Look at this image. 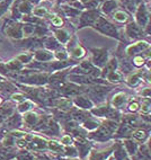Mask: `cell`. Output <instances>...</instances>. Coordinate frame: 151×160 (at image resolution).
Returning <instances> with one entry per match:
<instances>
[{
    "label": "cell",
    "mask_w": 151,
    "mask_h": 160,
    "mask_svg": "<svg viewBox=\"0 0 151 160\" xmlns=\"http://www.w3.org/2000/svg\"><path fill=\"white\" fill-rule=\"evenodd\" d=\"M79 1H80V2H81V3H83V5H86V3L88 2L89 0H79Z\"/></svg>",
    "instance_id": "55"
},
{
    "label": "cell",
    "mask_w": 151,
    "mask_h": 160,
    "mask_svg": "<svg viewBox=\"0 0 151 160\" xmlns=\"http://www.w3.org/2000/svg\"><path fill=\"white\" fill-rule=\"evenodd\" d=\"M33 12V15L36 16V17H43V16H45L48 14V9L45 7H36L34 10H32Z\"/></svg>",
    "instance_id": "49"
},
{
    "label": "cell",
    "mask_w": 151,
    "mask_h": 160,
    "mask_svg": "<svg viewBox=\"0 0 151 160\" xmlns=\"http://www.w3.org/2000/svg\"><path fill=\"white\" fill-rule=\"evenodd\" d=\"M63 12L67 15V17H77L79 16L80 10L79 9H76L73 7H69V6H63Z\"/></svg>",
    "instance_id": "42"
},
{
    "label": "cell",
    "mask_w": 151,
    "mask_h": 160,
    "mask_svg": "<svg viewBox=\"0 0 151 160\" xmlns=\"http://www.w3.org/2000/svg\"><path fill=\"white\" fill-rule=\"evenodd\" d=\"M48 151L51 152L54 157H64V146L57 140H48Z\"/></svg>",
    "instance_id": "21"
},
{
    "label": "cell",
    "mask_w": 151,
    "mask_h": 160,
    "mask_svg": "<svg viewBox=\"0 0 151 160\" xmlns=\"http://www.w3.org/2000/svg\"><path fill=\"white\" fill-rule=\"evenodd\" d=\"M59 160H81L79 158H66V157H62V158H59Z\"/></svg>",
    "instance_id": "53"
},
{
    "label": "cell",
    "mask_w": 151,
    "mask_h": 160,
    "mask_svg": "<svg viewBox=\"0 0 151 160\" xmlns=\"http://www.w3.org/2000/svg\"><path fill=\"white\" fill-rule=\"evenodd\" d=\"M15 159H17V160H35L34 154L32 153L31 151H28V150H26V149L18 150Z\"/></svg>",
    "instance_id": "38"
},
{
    "label": "cell",
    "mask_w": 151,
    "mask_h": 160,
    "mask_svg": "<svg viewBox=\"0 0 151 160\" xmlns=\"http://www.w3.org/2000/svg\"><path fill=\"white\" fill-rule=\"evenodd\" d=\"M91 27L94 29H96L100 34L113 37V38H116V40H121L120 33H118L117 28L115 27V25H113L111 22H108L106 18L102 17V16H99V17L97 18L96 22H95L94 25L91 26Z\"/></svg>",
    "instance_id": "4"
},
{
    "label": "cell",
    "mask_w": 151,
    "mask_h": 160,
    "mask_svg": "<svg viewBox=\"0 0 151 160\" xmlns=\"http://www.w3.org/2000/svg\"><path fill=\"white\" fill-rule=\"evenodd\" d=\"M123 147L125 149V151L128 152V157H132L135 152H137L138 148H139V144H138L135 141L132 139V138H126V139H122Z\"/></svg>",
    "instance_id": "27"
},
{
    "label": "cell",
    "mask_w": 151,
    "mask_h": 160,
    "mask_svg": "<svg viewBox=\"0 0 151 160\" xmlns=\"http://www.w3.org/2000/svg\"><path fill=\"white\" fill-rule=\"evenodd\" d=\"M117 66H118L117 59L116 58H112L111 60H108L107 62H106V64L103 67V69L100 70V78L106 79V77H107L112 71L117 70Z\"/></svg>",
    "instance_id": "26"
},
{
    "label": "cell",
    "mask_w": 151,
    "mask_h": 160,
    "mask_svg": "<svg viewBox=\"0 0 151 160\" xmlns=\"http://www.w3.org/2000/svg\"><path fill=\"white\" fill-rule=\"evenodd\" d=\"M112 152H113V146L108 147L105 150H96L93 148L87 156L88 157L87 160H106L109 156H112Z\"/></svg>",
    "instance_id": "19"
},
{
    "label": "cell",
    "mask_w": 151,
    "mask_h": 160,
    "mask_svg": "<svg viewBox=\"0 0 151 160\" xmlns=\"http://www.w3.org/2000/svg\"><path fill=\"white\" fill-rule=\"evenodd\" d=\"M70 1H73V0H70Z\"/></svg>",
    "instance_id": "59"
},
{
    "label": "cell",
    "mask_w": 151,
    "mask_h": 160,
    "mask_svg": "<svg viewBox=\"0 0 151 160\" xmlns=\"http://www.w3.org/2000/svg\"><path fill=\"white\" fill-rule=\"evenodd\" d=\"M99 16L100 15L97 9H88V10L83 12V14L80 15L79 26H78V28L81 29V28H83V27H87V26H90L91 27Z\"/></svg>",
    "instance_id": "12"
},
{
    "label": "cell",
    "mask_w": 151,
    "mask_h": 160,
    "mask_svg": "<svg viewBox=\"0 0 151 160\" xmlns=\"http://www.w3.org/2000/svg\"><path fill=\"white\" fill-rule=\"evenodd\" d=\"M10 98H12L13 102H15V103H22L23 100H25L26 98H27V96H26L24 92H15L14 94L10 95Z\"/></svg>",
    "instance_id": "46"
},
{
    "label": "cell",
    "mask_w": 151,
    "mask_h": 160,
    "mask_svg": "<svg viewBox=\"0 0 151 160\" xmlns=\"http://www.w3.org/2000/svg\"><path fill=\"white\" fill-rule=\"evenodd\" d=\"M3 31L14 40H22L24 37L23 24L16 23V20L13 19V18L12 19H6V22L3 24Z\"/></svg>",
    "instance_id": "9"
},
{
    "label": "cell",
    "mask_w": 151,
    "mask_h": 160,
    "mask_svg": "<svg viewBox=\"0 0 151 160\" xmlns=\"http://www.w3.org/2000/svg\"><path fill=\"white\" fill-rule=\"evenodd\" d=\"M27 141L26 150L31 152H46L48 151V140L45 138L41 137L38 134H31L27 133L25 135Z\"/></svg>",
    "instance_id": "6"
},
{
    "label": "cell",
    "mask_w": 151,
    "mask_h": 160,
    "mask_svg": "<svg viewBox=\"0 0 151 160\" xmlns=\"http://www.w3.org/2000/svg\"><path fill=\"white\" fill-rule=\"evenodd\" d=\"M124 160H132V159H131V158H130V157H126V158H125V159H124Z\"/></svg>",
    "instance_id": "58"
},
{
    "label": "cell",
    "mask_w": 151,
    "mask_h": 160,
    "mask_svg": "<svg viewBox=\"0 0 151 160\" xmlns=\"http://www.w3.org/2000/svg\"><path fill=\"white\" fill-rule=\"evenodd\" d=\"M131 138L138 144H142V143L147 142L150 139V126H142V128L134 129Z\"/></svg>",
    "instance_id": "15"
},
{
    "label": "cell",
    "mask_w": 151,
    "mask_h": 160,
    "mask_svg": "<svg viewBox=\"0 0 151 160\" xmlns=\"http://www.w3.org/2000/svg\"><path fill=\"white\" fill-rule=\"evenodd\" d=\"M3 126L0 128L3 131H14V130H22L23 126V115L18 113L17 111L15 112L14 114L10 115L8 118L3 121Z\"/></svg>",
    "instance_id": "10"
},
{
    "label": "cell",
    "mask_w": 151,
    "mask_h": 160,
    "mask_svg": "<svg viewBox=\"0 0 151 160\" xmlns=\"http://www.w3.org/2000/svg\"><path fill=\"white\" fill-rule=\"evenodd\" d=\"M43 45L48 51H57V50H60L61 48V44L58 42L55 37H45L43 40Z\"/></svg>",
    "instance_id": "32"
},
{
    "label": "cell",
    "mask_w": 151,
    "mask_h": 160,
    "mask_svg": "<svg viewBox=\"0 0 151 160\" xmlns=\"http://www.w3.org/2000/svg\"><path fill=\"white\" fill-rule=\"evenodd\" d=\"M3 103V97H1V96H0V105H1V104Z\"/></svg>",
    "instance_id": "56"
},
{
    "label": "cell",
    "mask_w": 151,
    "mask_h": 160,
    "mask_svg": "<svg viewBox=\"0 0 151 160\" xmlns=\"http://www.w3.org/2000/svg\"><path fill=\"white\" fill-rule=\"evenodd\" d=\"M34 58V53H24V54H19L18 57H16L18 61L20 63H23L24 66L28 64L29 62H32V59Z\"/></svg>",
    "instance_id": "41"
},
{
    "label": "cell",
    "mask_w": 151,
    "mask_h": 160,
    "mask_svg": "<svg viewBox=\"0 0 151 160\" xmlns=\"http://www.w3.org/2000/svg\"><path fill=\"white\" fill-rule=\"evenodd\" d=\"M135 23L141 27L145 28L149 23V12L145 3L140 2L135 9Z\"/></svg>",
    "instance_id": "13"
},
{
    "label": "cell",
    "mask_w": 151,
    "mask_h": 160,
    "mask_svg": "<svg viewBox=\"0 0 151 160\" xmlns=\"http://www.w3.org/2000/svg\"><path fill=\"white\" fill-rule=\"evenodd\" d=\"M140 109V102L139 100H131L130 103H128V113H133V114H135V113H138Z\"/></svg>",
    "instance_id": "45"
},
{
    "label": "cell",
    "mask_w": 151,
    "mask_h": 160,
    "mask_svg": "<svg viewBox=\"0 0 151 160\" xmlns=\"http://www.w3.org/2000/svg\"><path fill=\"white\" fill-rule=\"evenodd\" d=\"M0 42H1V40H0Z\"/></svg>",
    "instance_id": "60"
},
{
    "label": "cell",
    "mask_w": 151,
    "mask_h": 160,
    "mask_svg": "<svg viewBox=\"0 0 151 160\" xmlns=\"http://www.w3.org/2000/svg\"><path fill=\"white\" fill-rule=\"evenodd\" d=\"M113 18L118 23H125L128 19V15L124 10H115L113 12Z\"/></svg>",
    "instance_id": "39"
},
{
    "label": "cell",
    "mask_w": 151,
    "mask_h": 160,
    "mask_svg": "<svg viewBox=\"0 0 151 160\" xmlns=\"http://www.w3.org/2000/svg\"><path fill=\"white\" fill-rule=\"evenodd\" d=\"M53 55L58 61H66L69 59V54L64 50H57V52Z\"/></svg>",
    "instance_id": "47"
},
{
    "label": "cell",
    "mask_w": 151,
    "mask_h": 160,
    "mask_svg": "<svg viewBox=\"0 0 151 160\" xmlns=\"http://www.w3.org/2000/svg\"><path fill=\"white\" fill-rule=\"evenodd\" d=\"M112 89L113 87H106L105 85H93V86H87L85 94L96 105V103H102L105 100L106 95L108 94Z\"/></svg>",
    "instance_id": "5"
},
{
    "label": "cell",
    "mask_w": 151,
    "mask_h": 160,
    "mask_svg": "<svg viewBox=\"0 0 151 160\" xmlns=\"http://www.w3.org/2000/svg\"><path fill=\"white\" fill-rule=\"evenodd\" d=\"M36 106L37 105L33 102V100L26 98V99L23 100L22 103L18 104L17 107H16V111H17L18 113H20V114H25V113H27V112L33 111V108H35Z\"/></svg>",
    "instance_id": "28"
},
{
    "label": "cell",
    "mask_w": 151,
    "mask_h": 160,
    "mask_svg": "<svg viewBox=\"0 0 151 160\" xmlns=\"http://www.w3.org/2000/svg\"><path fill=\"white\" fill-rule=\"evenodd\" d=\"M74 148L78 151V158L81 160H85L90 152V150L94 148V141L89 140L88 138L83 137H73V143Z\"/></svg>",
    "instance_id": "8"
},
{
    "label": "cell",
    "mask_w": 151,
    "mask_h": 160,
    "mask_svg": "<svg viewBox=\"0 0 151 160\" xmlns=\"http://www.w3.org/2000/svg\"><path fill=\"white\" fill-rule=\"evenodd\" d=\"M150 49V44L145 41H139L137 43L131 44L126 48L125 52L128 57H134V55H138L140 53H142L144 51H149Z\"/></svg>",
    "instance_id": "16"
},
{
    "label": "cell",
    "mask_w": 151,
    "mask_h": 160,
    "mask_svg": "<svg viewBox=\"0 0 151 160\" xmlns=\"http://www.w3.org/2000/svg\"><path fill=\"white\" fill-rule=\"evenodd\" d=\"M61 144L63 146H71L72 143H73V138L71 137L70 134H64L61 137V141H60Z\"/></svg>",
    "instance_id": "50"
},
{
    "label": "cell",
    "mask_w": 151,
    "mask_h": 160,
    "mask_svg": "<svg viewBox=\"0 0 151 160\" xmlns=\"http://www.w3.org/2000/svg\"><path fill=\"white\" fill-rule=\"evenodd\" d=\"M125 33L132 40H139L143 36V28H141L135 22H132L125 27Z\"/></svg>",
    "instance_id": "20"
},
{
    "label": "cell",
    "mask_w": 151,
    "mask_h": 160,
    "mask_svg": "<svg viewBox=\"0 0 151 160\" xmlns=\"http://www.w3.org/2000/svg\"><path fill=\"white\" fill-rule=\"evenodd\" d=\"M5 66H6V68L8 69L9 74L14 73V72L20 71V70H23V69L25 68V66H24L23 63H20L16 58L13 59V60L8 61L7 63H5ZM9 74H8V77H9Z\"/></svg>",
    "instance_id": "31"
},
{
    "label": "cell",
    "mask_w": 151,
    "mask_h": 160,
    "mask_svg": "<svg viewBox=\"0 0 151 160\" xmlns=\"http://www.w3.org/2000/svg\"><path fill=\"white\" fill-rule=\"evenodd\" d=\"M117 128H118V121L103 120L100 121L99 126L96 130L88 132L87 138L89 140L96 142H107L113 139Z\"/></svg>",
    "instance_id": "1"
},
{
    "label": "cell",
    "mask_w": 151,
    "mask_h": 160,
    "mask_svg": "<svg viewBox=\"0 0 151 160\" xmlns=\"http://www.w3.org/2000/svg\"><path fill=\"white\" fill-rule=\"evenodd\" d=\"M150 139L147 142L139 144L137 152L130 157L132 160H151V154H150V146H149Z\"/></svg>",
    "instance_id": "17"
},
{
    "label": "cell",
    "mask_w": 151,
    "mask_h": 160,
    "mask_svg": "<svg viewBox=\"0 0 151 160\" xmlns=\"http://www.w3.org/2000/svg\"><path fill=\"white\" fill-rule=\"evenodd\" d=\"M35 160H54L48 152H32Z\"/></svg>",
    "instance_id": "48"
},
{
    "label": "cell",
    "mask_w": 151,
    "mask_h": 160,
    "mask_svg": "<svg viewBox=\"0 0 151 160\" xmlns=\"http://www.w3.org/2000/svg\"><path fill=\"white\" fill-rule=\"evenodd\" d=\"M51 22H52V25L53 26H57V27H60V26L63 25V20L60 16H52L51 17Z\"/></svg>",
    "instance_id": "51"
},
{
    "label": "cell",
    "mask_w": 151,
    "mask_h": 160,
    "mask_svg": "<svg viewBox=\"0 0 151 160\" xmlns=\"http://www.w3.org/2000/svg\"><path fill=\"white\" fill-rule=\"evenodd\" d=\"M112 157L114 160H124L128 156V152L123 147L122 140H115L113 144V152H112Z\"/></svg>",
    "instance_id": "22"
},
{
    "label": "cell",
    "mask_w": 151,
    "mask_h": 160,
    "mask_svg": "<svg viewBox=\"0 0 151 160\" xmlns=\"http://www.w3.org/2000/svg\"><path fill=\"white\" fill-rule=\"evenodd\" d=\"M64 157L66 158H78V151L73 144L64 146Z\"/></svg>",
    "instance_id": "40"
},
{
    "label": "cell",
    "mask_w": 151,
    "mask_h": 160,
    "mask_svg": "<svg viewBox=\"0 0 151 160\" xmlns=\"http://www.w3.org/2000/svg\"><path fill=\"white\" fill-rule=\"evenodd\" d=\"M140 115H150L151 100L150 98H142L140 102Z\"/></svg>",
    "instance_id": "36"
},
{
    "label": "cell",
    "mask_w": 151,
    "mask_h": 160,
    "mask_svg": "<svg viewBox=\"0 0 151 160\" xmlns=\"http://www.w3.org/2000/svg\"><path fill=\"white\" fill-rule=\"evenodd\" d=\"M41 115L37 114L36 112L34 111H29L27 113L23 115V126L25 129L31 130L33 131V129L35 128V125L37 124L38 120H40Z\"/></svg>",
    "instance_id": "18"
},
{
    "label": "cell",
    "mask_w": 151,
    "mask_h": 160,
    "mask_svg": "<svg viewBox=\"0 0 151 160\" xmlns=\"http://www.w3.org/2000/svg\"><path fill=\"white\" fill-rule=\"evenodd\" d=\"M117 6H118V2L116 0H105L102 5V12L106 15H109L116 10Z\"/></svg>",
    "instance_id": "33"
},
{
    "label": "cell",
    "mask_w": 151,
    "mask_h": 160,
    "mask_svg": "<svg viewBox=\"0 0 151 160\" xmlns=\"http://www.w3.org/2000/svg\"><path fill=\"white\" fill-rule=\"evenodd\" d=\"M142 98H150V88H145L142 92H141Z\"/></svg>",
    "instance_id": "52"
},
{
    "label": "cell",
    "mask_w": 151,
    "mask_h": 160,
    "mask_svg": "<svg viewBox=\"0 0 151 160\" xmlns=\"http://www.w3.org/2000/svg\"><path fill=\"white\" fill-rule=\"evenodd\" d=\"M90 114L97 118H105V120H114L120 122L121 118V112L118 109L114 108L113 106L109 104V102H106L102 106H95L90 109Z\"/></svg>",
    "instance_id": "3"
},
{
    "label": "cell",
    "mask_w": 151,
    "mask_h": 160,
    "mask_svg": "<svg viewBox=\"0 0 151 160\" xmlns=\"http://www.w3.org/2000/svg\"><path fill=\"white\" fill-rule=\"evenodd\" d=\"M69 51H70V53H71V57L73 58V59H78V60L86 55L85 49H83L81 45H79V44H74L72 48L69 49Z\"/></svg>",
    "instance_id": "35"
},
{
    "label": "cell",
    "mask_w": 151,
    "mask_h": 160,
    "mask_svg": "<svg viewBox=\"0 0 151 160\" xmlns=\"http://www.w3.org/2000/svg\"><path fill=\"white\" fill-rule=\"evenodd\" d=\"M34 31H35V25H33V24L26 23V24H24V25H23V34H24V36H27V37L33 36V34H34Z\"/></svg>",
    "instance_id": "43"
},
{
    "label": "cell",
    "mask_w": 151,
    "mask_h": 160,
    "mask_svg": "<svg viewBox=\"0 0 151 160\" xmlns=\"http://www.w3.org/2000/svg\"><path fill=\"white\" fill-rule=\"evenodd\" d=\"M143 77H144V73H143L142 71L132 73L126 78V83H128L130 87H132V88H133V87H137L143 80Z\"/></svg>",
    "instance_id": "29"
},
{
    "label": "cell",
    "mask_w": 151,
    "mask_h": 160,
    "mask_svg": "<svg viewBox=\"0 0 151 160\" xmlns=\"http://www.w3.org/2000/svg\"><path fill=\"white\" fill-rule=\"evenodd\" d=\"M16 112V106L10 102H6L0 105V124L3 121L8 118L10 115H13Z\"/></svg>",
    "instance_id": "23"
},
{
    "label": "cell",
    "mask_w": 151,
    "mask_h": 160,
    "mask_svg": "<svg viewBox=\"0 0 151 160\" xmlns=\"http://www.w3.org/2000/svg\"><path fill=\"white\" fill-rule=\"evenodd\" d=\"M106 80L112 83H120L124 80V78H123L122 72H120L118 70H115V71H112L111 73L106 77Z\"/></svg>",
    "instance_id": "37"
},
{
    "label": "cell",
    "mask_w": 151,
    "mask_h": 160,
    "mask_svg": "<svg viewBox=\"0 0 151 160\" xmlns=\"http://www.w3.org/2000/svg\"><path fill=\"white\" fill-rule=\"evenodd\" d=\"M53 58H54V55H53L52 51H48L46 49H38L35 51L33 59L37 62H50L53 60Z\"/></svg>",
    "instance_id": "25"
},
{
    "label": "cell",
    "mask_w": 151,
    "mask_h": 160,
    "mask_svg": "<svg viewBox=\"0 0 151 160\" xmlns=\"http://www.w3.org/2000/svg\"><path fill=\"white\" fill-rule=\"evenodd\" d=\"M106 160H114V159H113V157H112V156H109V157L107 158V159H106Z\"/></svg>",
    "instance_id": "57"
},
{
    "label": "cell",
    "mask_w": 151,
    "mask_h": 160,
    "mask_svg": "<svg viewBox=\"0 0 151 160\" xmlns=\"http://www.w3.org/2000/svg\"><path fill=\"white\" fill-rule=\"evenodd\" d=\"M99 124H100V121L98 120L97 117L90 116L88 120H86L85 122L81 124V126H83L87 132H91V131H94V130H96L97 128L99 126Z\"/></svg>",
    "instance_id": "30"
},
{
    "label": "cell",
    "mask_w": 151,
    "mask_h": 160,
    "mask_svg": "<svg viewBox=\"0 0 151 160\" xmlns=\"http://www.w3.org/2000/svg\"><path fill=\"white\" fill-rule=\"evenodd\" d=\"M71 100L74 107H77V108H80V109L90 111L93 107H95V104L93 103V100H91L86 94L78 95V96L72 98Z\"/></svg>",
    "instance_id": "14"
},
{
    "label": "cell",
    "mask_w": 151,
    "mask_h": 160,
    "mask_svg": "<svg viewBox=\"0 0 151 160\" xmlns=\"http://www.w3.org/2000/svg\"><path fill=\"white\" fill-rule=\"evenodd\" d=\"M126 102H128V95L123 92H118L112 97V100L109 102V104H111L114 108L120 111L121 108H123V106L126 104Z\"/></svg>",
    "instance_id": "24"
},
{
    "label": "cell",
    "mask_w": 151,
    "mask_h": 160,
    "mask_svg": "<svg viewBox=\"0 0 151 160\" xmlns=\"http://www.w3.org/2000/svg\"><path fill=\"white\" fill-rule=\"evenodd\" d=\"M33 131L50 137H59L61 133V126L51 115H41Z\"/></svg>",
    "instance_id": "2"
},
{
    "label": "cell",
    "mask_w": 151,
    "mask_h": 160,
    "mask_svg": "<svg viewBox=\"0 0 151 160\" xmlns=\"http://www.w3.org/2000/svg\"><path fill=\"white\" fill-rule=\"evenodd\" d=\"M55 38L58 40V42L60 44H67L69 42V40L71 38V35L69 34L66 29H57L54 32Z\"/></svg>",
    "instance_id": "34"
},
{
    "label": "cell",
    "mask_w": 151,
    "mask_h": 160,
    "mask_svg": "<svg viewBox=\"0 0 151 160\" xmlns=\"http://www.w3.org/2000/svg\"><path fill=\"white\" fill-rule=\"evenodd\" d=\"M148 59H149L148 57H142V55H140V54L134 55V58H133V64L137 67V68H140V67L144 66V63L148 61Z\"/></svg>",
    "instance_id": "44"
},
{
    "label": "cell",
    "mask_w": 151,
    "mask_h": 160,
    "mask_svg": "<svg viewBox=\"0 0 151 160\" xmlns=\"http://www.w3.org/2000/svg\"><path fill=\"white\" fill-rule=\"evenodd\" d=\"M90 52L93 53L91 63L102 70L106 62L108 61V50L105 48H97V49L95 48V49H90Z\"/></svg>",
    "instance_id": "11"
},
{
    "label": "cell",
    "mask_w": 151,
    "mask_h": 160,
    "mask_svg": "<svg viewBox=\"0 0 151 160\" xmlns=\"http://www.w3.org/2000/svg\"><path fill=\"white\" fill-rule=\"evenodd\" d=\"M40 1H41V0H28V2L31 3V5H37Z\"/></svg>",
    "instance_id": "54"
},
{
    "label": "cell",
    "mask_w": 151,
    "mask_h": 160,
    "mask_svg": "<svg viewBox=\"0 0 151 160\" xmlns=\"http://www.w3.org/2000/svg\"><path fill=\"white\" fill-rule=\"evenodd\" d=\"M69 73H74V74H85V76H90V77L95 78H100V69L95 67L91 61L85 60L83 62H80L78 66L71 68Z\"/></svg>",
    "instance_id": "7"
}]
</instances>
